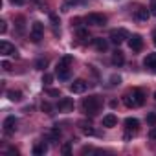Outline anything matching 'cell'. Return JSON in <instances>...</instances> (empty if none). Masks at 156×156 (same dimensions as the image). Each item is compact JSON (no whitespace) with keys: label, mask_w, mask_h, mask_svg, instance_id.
Returning a JSON list of instances; mask_svg holds the SVG:
<instances>
[{"label":"cell","mask_w":156,"mask_h":156,"mask_svg":"<svg viewBox=\"0 0 156 156\" xmlns=\"http://www.w3.org/2000/svg\"><path fill=\"white\" fill-rule=\"evenodd\" d=\"M87 88H88V83H87L85 79H75V81L70 85V90H72L73 94H85Z\"/></svg>","instance_id":"cell-6"},{"label":"cell","mask_w":156,"mask_h":156,"mask_svg":"<svg viewBox=\"0 0 156 156\" xmlns=\"http://www.w3.org/2000/svg\"><path fill=\"white\" fill-rule=\"evenodd\" d=\"M108 39H110L112 44H118V46H119V44H123V42L129 39V33H127V30H123V28H119V30H112Z\"/></svg>","instance_id":"cell-3"},{"label":"cell","mask_w":156,"mask_h":156,"mask_svg":"<svg viewBox=\"0 0 156 156\" xmlns=\"http://www.w3.org/2000/svg\"><path fill=\"white\" fill-rule=\"evenodd\" d=\"M125 129H127L129 132L136 134V132L140 130V121H138L136 118H127V119H125Z\"/></svg>","instance_id":"cell-11"},{"label":"cell","mask_w":156,"mask_h":156,"mask_svg":"<svg viewBox=\"0 0 156 156\" xmlns=\"http://www.w3.org/2000/svg\"><path fill=\"white\" fill-rule=\"evenodd\" d=\"M57 108H59V112H68V110H72V108H73V101H72L70 98H62V99L59 101Z\"/></svg>","instance_id":"cell-13"},{"label":"cell","mask_w":156,"mask_h":156,"mask_svg":"<svg viewBox=\"0 0 156 156\" xmlns=\"http://www.w3.org/2000/svg\"><path fill=\"white\" fill-rule=\"evenodd\" d=\"M75 35H77V39H81V41H88L90 39V33H88L87 28H77L75 30Z\"/></svg>","instance_id":"cell-19"},{"label":"cell","mask_w":156,"mask_h":156,"mask_svg":"<svg viewBox=\"0 0 156 156\" xmlns=\"http://www.w3.org/2000/svg\"><path fill=\"white\" fill-rule=\"evenodd\" d=\"M81 108H83L85 114H88V116H96V114L99 112V108H101V101H99L98 96H88V98L83 99Z\"/></svg>","instance_id":"cell-2"},{"label":"cell","mask_w":156,"mask_h":156,"mask_svg":"<svg viewBox=\"0 0 156 156\" xmlns=\"http://www.w3.org/2000/svg\"><path fill=\"white\" fill-rule=\"evenodd\" d=\"M149 136H151L152 140H156V127H152V129H151V132H149Z\"/></svg>","instance_id":"cell-39"},{"label":"cell","mask_w":156,"mask_h":156,"mask_svg":"<svg viewBox=\"0 0 156 156\" xmlns=\"http://www.w3.org/2000/svg\"><path fill=\"white\" fill-rule=\"evenodd\" d=\"M72 55H64L59 62H57V68H55V73L61 81H68L70 79V64H72Z\"/></svg>","instance_id":"cell-1"},{"label":"cell","mask_w":156,"mask_h":156,"mask_svg":"<svg viewBox=\"0 0 156 156\" xmlns=\"http://www.w3.org/2000/svg\"><path fill=\"white\" fill-rule=\"evenodd\" d=\"M46 92H48V96H51V98H59V96H61V92H59L57 88H48Z\"/></svg>","instance_id":"cell-29"},{"label":"cell","mask_w":156,"mask_h":156,"mask_svg":"<svg viewBox=\"0 0 156 156\" xmlns=\"http://www.w3.org/2000/svg\"><path fill=\"white\" fill-rule=\"evenodd\" d=\"M37 2H39V8L44 11V9H46V2H42V0H37Z\"/></svg>","instance_id":"cell-40"},{"label":"cell","mask_w":156,"mask_h":156,"mask_svg":"<svg viewBox=\"0 0 156 156\" xmlns=\"http://www.w3.org/2000/svg\"><path fill=\"white\" fill-rule=\"evenodd\" d=\"M9 2H11L13 6H24V4H26V0H9Z\"/></svg>","instance_id":"cell-34"},{"label":"cell","mask_w":156,"mask_h":156,"mask_svg":"<svg viewBox=\"0 0 156 156\" xmlns=\"http://www.w3.org/2000/svg\"><path fill=\"white\" fill-rule=\"evenodd\" d=\"M154 99H156V92H154Z\"/></svg>","instance_id":"cell-42"},{"label":"cell","mask_w":156,"mask_h":156,"mask_svg":"<svg viewBox=\"0 0 156 156\" xmlns=\"http://www.w3.org/2000/svg\"><path fill=\"white\" fill-rule=\"evenodd\" d=\"M94 46H96V50H98V51H107L108 42H107L103 37H98V39H94Z\"/></svg>","instance_id":"cell-16"},{"label":"cell","mask_w":156,"mask_h":156,"mask_svg":"<svg viewBox=\"0 0 156 156\" xmlns=\"http://www.w3.org/2000/svg\"><path fill=\"white\" fill-rule=\"evenodd\" d=\"M152 39H154V44H156V31H154V35H152Z\"/></svg>","instance_id":"cell-41"},{"label":"cell","mask_w":156,"mask_h":156,"mask_svg":"<svg viewBox=\"0 0 156 156\" xmlns=\"http://www.w3.org/2000/svg\"><path fill=\"white\" fill-rule=\"evenodd\" d=\"M8 26H6V20H0V33H6Z\"/></svg>","instance_id":"cell-35"},{"label":"cell","mask_w":156,"mask_h":156,"mask_svg":"<svg viewBox=\"0 0 156 156\" xmlns=\"http://www.w3.org/2000/svg\"><path fill=\"white\" fill-rule=\"evenodd\" d=\"M0 53H2V55H11V57H17V55H19L17 48H15L11 42H8V41H2V42H0Z\"/></svg>","instance_id":"cell-7"},{"label":"cell","mask_w":156,"mask_h":156,"mask_svg":"<svg viewBox=\"0 0 156 156\" xmlns=\"http://www.w3.org/2000/svg\"><path fill=\"white\" fill-rule=\"evenodd\" d=\"M17 28H19V31L22 33L24 31V19L20 17V19H17Z\"/></svg>","instance_id":"cell-31"},{"label":"cell","mask_w":156,"mask_h":156,"mask_svg":"<svg viewBox=\"0 0 156 156\" xmlns=\"http://www.w3.org/2000/svg\"><path fill=\"white\" fill-rule=\"evenodd\" d=\"M17 125H19V119L15 118V116H8L6 119H4V132L8 134V136H11L15 130H17Z\"/></svg>","instance_id":"cell-5"},{"label":"cell","mask_w":156,"mask_h":156,"mask_svg":"<svg viewBox=\"0 0 156 156\" xmlns=\"http://www.w3.org/2000/svg\"><path fill=\"white\" fill-rule=\"evenodd\" d=\"M119 83H121V77H119V75H112V77H110V85H112V87H116V85H119Z\"/></svg>","instance_id":"cell-28"},{"label":"cell","mask_w":156,"mask_h":156,"mask_svg":"<svg viewBox=\"0 0 156 156\" xmlns=\"http://www.w3.org/2000/svg\"><path fill=\"white\" fill-rule=\"evenodd\" d=\"M87 22L92 24V26H105L107 24V17L101 15V13H90L87 17Z\"/></svg>","instance_id":"cell-8"},{"label":"cell","mask_w":156,"mask_h":156,"mask_svg":"<svg viewBox=\"0 0 156 156\" xmlns=\"http://www.w3.org/2000/svg\"><path fill=\"white\" fill-rule=\"evenodd\" d=\"M8 99L13 101V103H20L22 101V92H19V90H8Z\"/></svg>","instance_id":"cell-17"},{"label":"cell","mask_w":156,"mask_h":156,"mask_svg":"<svg viewBox=\"0 0 156 156\" xmlns=\"http://www.w3.org/2000/svg\"><path fill=\"white\" fill-rule=\"evenodd\" d=\"M149 17H151V9H147V8H143V6H140V8L134 11V19H136L138 22H147Z\"/></svg>","instance_id":"cell-9"},{"label":"cell","mask_w":156,"mask_h":156,"mask_svg":"<svg viewBox=\"0 0 156 156\" xmlns=\"http://www.w3.org/2000/svg\"><path fill=\"white\" fill-rule=\"evenodd\" d=\"M123 103L129 107V108H132V107H136V101H134V98H132V94H125L123 96Z\"/></svg>","instance_id":"cell-22"},{"label":"cell","mask_w":156,"mask_h":156,"mask_svg":"<svg viewBox=\"0 0 156 156\" xmlns=\"http://www.w3.org/2000/svg\"><path fill=\"white\" fill-rule=\"evenodd\" d=\"M149 9H151V13L156 17V0H152V4H151V8H149Z\"/></svg>","instance_id":"cell-36"},{"label":"cell","mask_w":156,"mask_h":156,"mask_svg":"<svg viewBox=\"0 0 156 156\" xmlns=\"http://www.w3.org/2000/svg\"><path fill=\"white\" fill-rule=\"evenodd\" d=\"M42 35H44V24L39 22V20L33 22V24H31V30H30V37H31V41H33V42H41Z\"/></svg>","instance_id":"cell-4"},{"label":"cell","mask_w":156,"mask_h":156,"mask_svg":"<svg viewBox=\"0 0 156 156\" xmlns=\"http://www.w3.org/2000/svg\"><path fill=\"white\" fill-rule=\"evenodd\" d=\"M147 121H149V123H152V125H156V114H154V112H152V114H149V116H147Z\"/></svg>","instance_id":"cell-32"},{"label":"cell","mask_w":156,"mask_h":156,"mask_svg":"<svg viewBox=\"0 0 156 156\" xmlns=\"http://www.w3.org/2000/svg\"><path fill=\"white\" fill-rule=\"evenodd\" d=\"M129 46H130L132 51H141V48H143V39H141V35H132V37H129Z\"/></svg>","instance_id":"cell-10"},{"label":"cell","mask_w":156,"mask_h":156,"mask_svg":"<svg viewBox=\"0 0 156 156\" xmlns=\"http://www.w3.org/2000/svg\"><path fill=\"white\" fill-rule=\"evenodd\" d=\"M61 151H62V154H70V152H72V141H66Z\"/></svg>","instance_id":"cell-27"},{"label":"cell","mask_w":156,"mask_h":156,"mask_svg":"<svg viewBox=\"0 0 156 156\" xmlns=\"http://www.w3.org/2000/svg\"><path fill=\"white\" fill-rule=\"evenodd\" d=\"M2 68H4L6 72H11V62H8V61H2Z\"/></svg>","instance_id":"cell-33"},{"label":"cell","mask_w":156,"mask_h":156,"mask_svg":"<svg viewBox=\"0 0 156 156\" xmlns=\"http://www.w3.org/2000/svg\"><path fill=\"white\" fill-rule=\"evenodd\" d=\"M83 134H87V136H94V134H96V130H94L90 125H83Z\"/></svg>","instance_id":"cell-25"},{"label":"cell","mask_w":156,"mask_h":156,"mask_svg":"<svg viewBox=\"0 0 156 156\" xmlns=\"http://www.w3.org/2000/svg\"><path fill=\"white\" fill-rule=\"evenodd\" d=\"M130 94H132V98H134V101H136V107H141V105L145 103V92H143L141 88H134Z\"/></svg>","instance_id":"cell-12"},{"label":"cell","mask_w":156,"mask_h":156,"mask_svg":"<svg viewBox=\"0 0 156 156\" xmlns=\"http://www.w3.org/2000/svg\"><path fill=\"white\" fill-rule=\"evenodd\" d=\"M143 64L156 73V53H147V57L143 59Z\"/></svg>","instance_id":"cell-14"},{"label":"cell","mask_w":156,"mask_h":156,"mask_svg":"<svg viewBox=\"0 0 156 156\" xmlns=\"http://www.w3.org/2000/svg\"><path fill=\"white\" fill-rule=\"evenodd\" d=\"M64 2H66V6H75V4H79L81 0H64Z\"/></svg>","instance_id":"cell-37"},{"label":"cell","mask_w":156,"mask_h":156,"mask_svg":"<svg viewBox=\"0 0 156 156\" xmlns=\"http://www.w3.org/2000/svg\"><path fill=\"white\" fill-rule=\"evenodd\" d=\"M50 20L53 22V26H59V24H61V22H59V17H57L55 13H50Z\"/></svg>","instance_id":"cell-30"},{"label":"cell","mask_w":156,"mask_h":156,"mask_svg":"<svg viewBox=\"0 0 156 156\" xmlns=\"http://www.w3.org/2000/svg\"><path fill=\"white\" fill-rule=\"evenodd\" d=\"M51 81H53V75H51V73H44V75H42V83H44L46 87H48Z\"/></svg>","instance_id":"cell-26"},{"label":"cell","mask_w":156,"mask_h":156,"mask_svg":"<svg viewBox=\"0 0 156 156\" xmlns=\"http://www.w3.org/2000/svg\"><path fill=\"white\" fill-rule=\"evenodd\" d=\"M41 108H42V112H46V114H53V107L46 101V103H42L41 105Z\"/></svg>","instance_id":"cell-24"},{"label":"cell","mask_w":156,"mask_h":156,"mask_svg":"<svg viewBox=\"0 0 156 156\" xmlns=\"http://www.w3.org/2000/svg\"><path fill=\"white\" fill-rule=\"evenodd\" d=\"M48 138H50V141L51 143H55V141H59V138H61V129H57V127H53L50 132H48Z\"/></svg>","instance_id":"cell-20"},{"label":"cell","mask_w":156,"mask_h":156,"mask_svg":"<svg viewBox=\"0 0 156 156\" xmlns=\"http://www.w3.org/2000/svg\"><path fill=\"white\" fill-rule=\"evenodd\" d=\"M46 151H48V147H46L44 143H37V145L33 147V154H35V156H42V154H46Z\"/></svg>","instance_id":"cell-21"},{"label":"cell","mask_w":156,"mask_h":156,"mask_svg":"<svg viewBox=\"0 0 156 156\" xmlns=\"http://www.w3.org/2000/svg\"><path fill=\"white\" fill-rule=\"evenodd\" d=\"M125 62V57H123V53L118 50V51H114L112 53V64H116V66H121Z\"/></svg>","instance_id":"cell-18"},{"label":"cell","mask_w":156,"mask_h":156,"mask_svg":"<svg viewBox=\"0 0 156 156\" xmlns=\"http://www.w3.org/2000/svg\"><path fill=\"white\" fill-rule=\"evenodd\" d=\"M8 154H13V156H19V151L11 147V149H8Z\"/></svg>","instance_id":"cell-38"},{"label":"cell","mask_w":156,"mask_h":156,"mask_svg":"<svg viewBox=\"0 0 156 156\" xmlns=\"http://www.w3.org/2000/svg\"><path fill=\"white\" fill-rule=\"evenodd\" d=\"M46 66H48V59L41 57V59H37V61H35V68H37V70H44Z\"/></svg>","instance_id":"cell-23"},{"label":"cell","mask_w":156,"mask_h":156,"mask_svg":"<svg viewBox=\"0 0 156 156\" xmlns=\"http://www.w3.org/2000/svg\"><path fill=\"white\" fill-rule=\"evenodd\" d=\"M116 125H118V118H116L114 114H107V116L103 118V127L112 129V127H116Z\"/></svg>","instance_id":"cell-15"}]
</instances>
